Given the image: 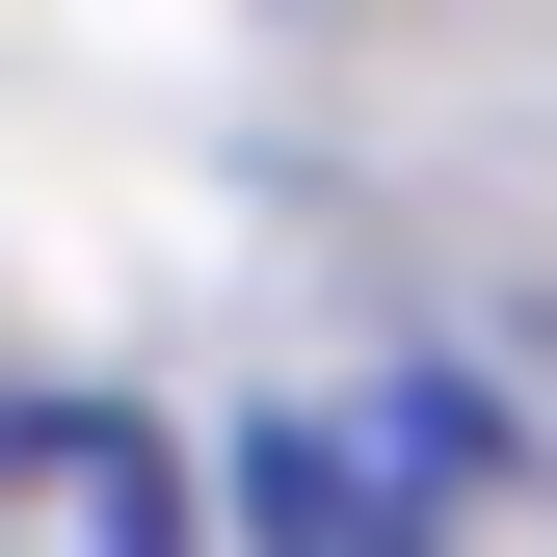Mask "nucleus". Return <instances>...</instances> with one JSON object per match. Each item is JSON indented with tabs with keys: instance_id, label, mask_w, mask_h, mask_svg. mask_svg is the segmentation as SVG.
I'll return each instance as SVG.
<instances>
[{
	"instance_id": "obj_2",
	"label": "nucleus",
	"mask_w": 557,
	"mask_h": 557,
	"mask_svg": "<svg viewBox=\"0 0 557 557\" xmlns=\"http://www.w3.org/2000/svg\"><path fill=\"white\" fill-rule=\"evenodd\" d=\"M0 531L27 557H160L186 531V451L133 398H0Z\"/></svg>"
},
{
	"instance_id": "obj_1",
	"label": "nucleus",
	"mask_w": 557,
	"mask_h": 557,
	"mask_svg": "<svg viewBox=\"0 0 557 557\" xmlns=\"http://www.w3.org/2000/svg\"><path fill=\"white\" fill-rule=\"evenodd\" d=\"M451 505H505V425H478L451 372L293 398V425L239 451V531H293V557H345V531H451Z\"/></svg>"
}]
</instances>
